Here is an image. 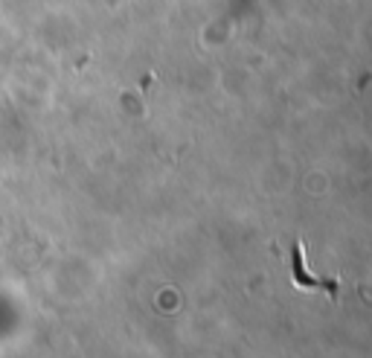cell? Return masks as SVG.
Instances as JSON below:
<instances>
[{"label": "cell", "instance_id": "cell-1", "mask_svg": "<svg viewBox=\"0 0 372 358\" xmlns=\"http://www.w3.org/2000/svg\"><path fill=\"white\" fill-rule=\"evenodd\" d=\"M291 268H294V283L300 288H323V292H329L332 300H337V280H323V277H311L306 262H302V248L300 242L294 245V253H291Z\"/></svg>", "mask_w": 372, "mask_h": 358}]
</instances>
